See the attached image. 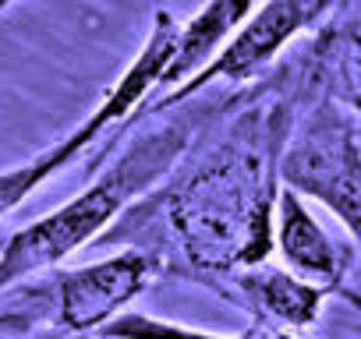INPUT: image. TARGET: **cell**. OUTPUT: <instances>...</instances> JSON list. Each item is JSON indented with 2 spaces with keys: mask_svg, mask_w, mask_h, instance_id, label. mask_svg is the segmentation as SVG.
<instances>
[{
  "mask_svg": "<svg viewBox=\"0 0 361 339\" xmlns=\"http://www.w3.org/2000/svg\"><path fill=\"white\" fill-rule=\"evenodd\" d=\"M280 152L231 138L159 198L163 223L199 272L234 276L273 251Z\"/></svg>",
  "mask_w": 361,
  "mask_h": 339,
  "instance_id": "obj_1",
  "label": "cell"
},
{
  "mask_svg": "<svg viewBox=\"0 0 361 339\" xmlns=\"http://www.w3.org/2000/svg\"><path fill=\"white\" fill-rule=\"evenodd\" d=\"M192 131L195 127L188 120H166L138 134L71 202L11 234L0 248V293L29 276L57 269L75 251L92 244L106 226H114L128 205H135L177 166L192 141Z\"/></svg>",
  "mask_w": 361,
  "mask_h": 339,
  "instance_id": "obj_2",
  "label": "cell"
},
{
  "mask_svg": "<svg viewBox=\"0 0 361 339\" xmlns=\"http://www.w3.org/2000/svg\"><path fill=\"white\" fill-rule=\"evenodd\" d=\"M280 188L329 209L361 248V145L354 127L315 110L280 152Z\"/></svg>",
  "mask_w": 361,
  "mask_h": 339,
  "instance_id": "obj_3",
  "label": "cell"
},
{
  "mask_svg": "<svg viewBox=\"0 0 361 339\" xmlns=\"http://www.w3.org/2000/svg\"><path fill=\"white\" fill-rule=\"evenodd\" d=\"M159 272V255L138 248L117 251L78 269H64L54 279V321L71 335L99 332L106 321L124 314V307L138 293H145Z\"/></svg>",
  "mask_w": 361,
  "mask_h": 339,
  "instance_id": "obj_4",
  "label": "cell"
},
{
  "mask_svg": "<svg viewBox=\"0 0 361 339\" xmlns=\"http://www.w3.org/2000/svg\"><path fill=\"white\" fill-rule=\"evenodd\" d=\"M333 4V0H262V8L252 11V18L238 29V36L213 57L209 68H202L195 78H188L180 89L166 92L152 113H163V106H173L188 99L192 92L209 89L213 82H245L259 68H266L301 29L319 22V15Z\"/></svg>",
  "mask_w": 361,
  "mask_h": 339,
  "instance_id": "obj_5",
  "label": "cell"
},
{
  "mask_svg": "<svg viewBox=\"0 0 361 339\" xmlns=\"http://www.w3.org/2000/svg\"><path fill=\"white\" fill-rule=\"evenodd\" d=\"M273 248L280 251L287 272H294L298 279L326 286L333 293L343 286V276L350 265L347 248H340L336 237L326 234V226L312 216L305 198L294 195L290 188H280V195H276Z\"/></svg>",
  "mask_w": 361,
  "mask_h": 339,
  "instance_id": "obj_6",
  "label": "cell"
},
{
  "mask_svg": "<svg viewBox=\"0 0 361 339\" xmlns=\"http://www.w3.org/2000/svg\"><path fill=\"white\" fill-rule=\"evenodd\" d=\"M234 293L248 304V311H255V318L262 325H269L273 332H301L308 325L319 321L322 300L333 293L326 286L305 283L287 269H269V265H252L231 276Z\"/></svg>",
  "mask_w": 361,
  "mask_h": 339,
  "instance_id": "obj_7",
  "label": "cell"
},
{
  "mask_svg": "<svg viewBox=\"0 0 361 339\" xmlns=\"http://www.w3.org/2000/svg\"><path fill=\"white\" fill-rule=\"evenodd\" d=\"M255 4L259 0H206L202 11L188 25H180L177 50H173V60H170L159 89L173 92L188 78H195L202 68H209L213 57L220 53V46L231 43L238 36V29L252 18Z\"/></svg>",
  "mask_w": 361,
  "mask_h": 339,
  "instance_id": "obj_8",
  "label": "cell"
},
{
  "mask_svg": "<svg viewBox=\"0 0 361 339\" xmlns=\"http://www.w3.org/2000/svg\"><path fill=\"white\" fill-rule=\"evenodd\" d=\"M106 127H114V117L96 106L71 134H64L61 141H54L50 148H43L39 155L25 159L22 166H11V170H0V219L11 216L32 191H39L50 177H57L68 162H75L99 134H106Z\"/></svg>",
  "mask_w": 361,
  "mask_h": 339,
  "instance_id": "obj_9",
  "label": "cell"
},
{
  "mask_svg": "<svg viewBox=\"0 0 361 339\" xmlns=\"http://www.w3.org/2000/svg\"><path fill=\"white\" fill-rule=\"evenodd\" d=\"M96 335L99 339H259V328H245V332L224 335V332L192 328V325L156 318V314H142V311H124L114 321H106Z\"/></svg>",
  "mask_w": 361,
  "mask_h": 339,
  "instance_id": "obj_10",
  "label": "cell"
},
{
  "mask_svg": "<svg viewBox=\"0 0 361 339\" xmlns=\"http://www.w3.org/2000/svg\"><path fill=\"white\" fill-rule=\"evenodd\" d=\"M329 75L336 96L361 113V22L343 25L329 50Z\"/></svg>",
  "mask_w": 361,
  "mask_h": 339,
  "instance_id": "obj_11",
  "label": "cell"
},
{
  "mask_svg": "<svg viewBox=\"0 0 361 339\" xmlns=\"http://www.w3.org/2000/svg\"><path fill=\"white\" fill-rule=\"evenodd\" d=\"M273 339H301V335H290V332H273Z\"/></svg>",
  "mask_w": 361,
  "mask_h": 339,
  "instance_id": "obj_12",
  "label": "cell"
},
{
  "mask_svg": "<svg viewBox=\"0 0 361 339\" xmlns=\"http://www.w3.org/2000/svg\"><path fill=\"white\" fill-rule=\"evenodd\" d=\"M11 4H18V0H0V11H8Z\"/></svg>",
  "mask_w": 361,
  "mask_h": 339,
  "instance_id": "obj_13",
  "label": "cell"
}]
</instances>
